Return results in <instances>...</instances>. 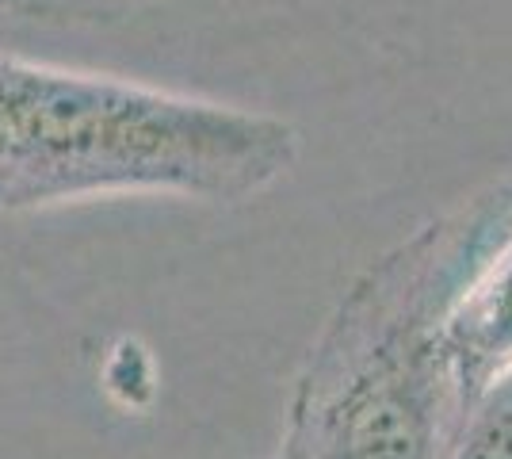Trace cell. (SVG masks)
<instances>
[{
    "label": "cell",
    "instance_id": "cell-1",
    "mask_svg": "<svg viewBox=\"0 0 512 459\" xmlns=\"http://www.w3.org/2000/svg\"><path fill=\"white\" fill-rule=\"evenodd\" d=\"M501 188L386 249L325 318L276 459H444L467 417L440 352V310Z\"/></svg>",
    "mask_w": 512,
    "mask_h": 459
},
{
    "label": "cell",
    "instance_id": "cell-2",
    "mask_svg": "<svg viewBox=\"0 0 512 459\" xmlns=\"http://www.w3.org/2000/svg\"><path fill=\"white\" fill-rule=\"evenodd\" d=\"M299 150L268 111L0 62V169L31 180L234 203L283 180Z\"/></svg>",
    "mask_w": 512,
    "mask_h": 459
},
{
    "label": "cell",
    "instance_id": "cell-3",
    "mask_svg": "<svg viewBox=\"0 0 512 459\" xmlns=\"http://www.w3.org/2000/svg\"><path fill=\"white\" fill-rule=\"evenodd\" d=\"M440 352L463 410L512 383V184L440 310Z\"/></svg>",
    "mask_w": 512,
    "mask_h": 459
},
{
    "label": "cell",
    "instance_id": "cell-4",
    "mask_svg": "<svg viewBox=\"0 0 512 459\" xmlns=\"http://www.w3.org/2000/svg\"><path fill=\"white\" fill-rule=\"evenodd\" d=\"M444 459H512V383L470 406Z\"/></svg>",
    "mask_w": 512,
    "mask_h": 459
}]
</instances>
